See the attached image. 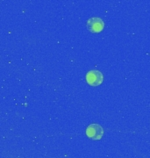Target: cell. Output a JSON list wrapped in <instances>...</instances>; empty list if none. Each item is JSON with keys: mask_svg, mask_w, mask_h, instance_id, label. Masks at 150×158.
Wrapping results in <instances>:
<instances>
[{"mask_svg": "<svg viewBox=\"0 0 150 158\" xmlns=\"http://www.w3.org/2000/svg\"><path fill=\"white\" fill-rule=\"evenodd\" d=\"M87 29L93 34H98L103 31L105 27V23L102 19L98 17H92L89 19L86 23Z\"/></svg>", "mask_w": 150, "mask_h": 158, "instance_id": "cell-1", "label": "cell"}, {"mask_svg": "<svg viewBox=\"0 0 150 158\" xmlns=\"http://www.w3.org/2000/svg\"><path fill=\"white\" fill-rule=\"evenodd\" d=\"M103 81H104V76L99 70L97 69L90 70L86 74V82L90 86H98L103 83Z\"/></svg>", "mask_w": 150, "mask_h": 158, "instance_id": "cell-2", "label": "cell"}, {"mask_svg": "<svg viewBox=\"0 0 150 158\" xmlns=\"http://www.w3.org/2000/svg\"><path fill=\"white\" fill-rule=\"evenodd\" d=\"M86 135L91 140H100L104 135V129L98 124H91L86 129Z\"/></svg>", "mask_w": 150, "mask_h": 158, "instance_id": "cell-3", "label": "cell"}]
</instances>
